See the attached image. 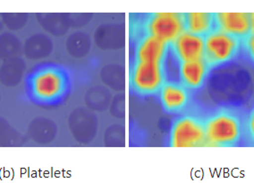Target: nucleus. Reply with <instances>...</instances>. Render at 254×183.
Instances as JSON below:
<instances>
[{
  "mask_svg": "<svg viewBox=\"0 0 254 183\" xmlns=\"http://www.w3.org/2000/svg\"><path fill=\"white\" fill-rule=\"evenodd\" d=\"M205 147H234L245 135V121L238 113L221 109L204 119Z\"/></svg>",
  "mask_w": 254,
  "mask_h": 183,
  "instance_id": "obj_1",
  "label": "nucleus"
},
{
  "mask_svg": "<svg viewBox=\"0 0 254 183\" xmlns=\"http://www.w3.org/2000/svg\"><path fill=\"white\" fill-rule=\"evenodd\" d=\"M166 81L165 62L134 61L130 71V87L141 96L158 94Z\"/></svg>",
  "mask_w": 254,
  "mask_h": 183,
  "instance_id": "obj_2",
  "label": "nucleus"
},
{
  "mask_svg": "<svg viewBox=\"0 0 254 183\" xmlns=\"http://www.w3.org/2000/svg\"><path fill=\"white\" fill-rule=\"evenodd\" d=\"M204 60L211 69L231 62L242 51V41L215 29L204 37Z\"/></svg>",
  "mask_w": 254,
  "mask_h": 183,
  "instance_id": "obj_3",
  "label": "nucleus"
},
{
  "mask_svg": "<svg viewBox=\"0 0 254 183\" xmlns=\"http://www.w3.org/2000/svg\"><path fill=\"white\" fill-rule=\"evenodd\" d=\"M173 147H205L204 119L194 114H184L173 122L169 133Z\"/></svg>",
  "mask_w": 254,
  "mask_h": 183,
  "instance_id": "obj_4",
  "label": "nucleus"
},
{
  "mask_svg": "<svg viewBox=\"0 0 254 183\" xmlns=\"http://www.w3.org/2000/svg\"><path fill=\"white\" fill-rule=\"evenodd\" d=\"M143 32L158 38L170 46L186 31L185 14L154 13L148 15L143 23Z\"/></svg>",
  "mask_w": 254,
  "mask_h": 183,
  "instance_id": "obj_5",
  "label": "nucleus"
},
{
  "mask_svg": "<svg viewBox=\"0 0 254 183\" xmlns=\"http://www.w3.org/2000/svg\"><path fill=\"white\" fill-rule=\"evenodd\" d=\"M158 95L163 110L171 114L186 111L191 101V91L179 81L167 80L160 88Z\"/></svg>",
  "mask_w": 254,
  "mask_h": 183,
  "instance_id": "obj_6",
  "label": "nucleus"
},
{
  "mask_svg": "<svg viewBox=\"0 0 254 183\" xmlns=\"http://www.w3.org/2000/svg\"><path fill=\"white\" fill-rule=\"evenodd\" d=\"M169 52L178 63L204 60V37L185 31L169 46Z\"/></svg>",
  "mask_w": 254,
  "mask_h": 183,
  "instance_id": "obj_7",
  "label": "nucleus"
},
{
  "mask_svg": "<svg viewBox=\"0 0 254 183\" xmlns=\"http://www.w3.org/2000/svg\"><path fill=\"white\" fill-rule=\"evenodd\" d=\"M211 69L204 60L178 63L179 82L190 91L199 90L204 86Z\"/></svg>",
  "mask_w": 254,
  "mask_h": 183,
  "instance_id": "obj_8",
  "label": "nucleus"
},
{
  "mask_svg": "<svg viewBox=\"0 0 254 183\" xmlns=\"http://www.w3.org/2000/svg\"><path fill=\"white\" fill-rule=\"evenodd\" d=\"M168 53V44L156 37L144 33L137 42L134 61L166 62Z\"/></svg>",
  "mask_w": 254,
  "mask_h": 183,
  "instance_id": "obj_9",
  "label": "nucleus"
},
{
  "mask_svg": "<svg viewBox=\"0 0 254 183\" xmlns=\"http://www.w3.org/2000/svg\"><path fill=\"white\" fill-rule=\"evenodd\" d=\"M216 29L243 41L251 34L249 13H216Z\"/></svg>",
  "mask_w": 254,
  "mask_h": 183,
  "instance_id": "obj_10",
  "label": "nucleus"
},
{
  "mask_svg": "<svg viewBox=\"0 0 254 183\" xmlns=\"http://www.w3.org/2000/svg\"><path fill=\"white\" fill-rule=\"evenodd\" d=\"M63 78L54 71H46L37 77L34 88L37 94L44 99L57 96L63 90Z\"/></svg>",
  "mask_w": 254,
  "mask_h": 183,
  "instance_id": "obj_11",
  "label": "nucleus"
},
{
  "mask_svg": "<svg viewBox=\"0 0 254 183\" xmlns=\"http://www.w3.org/2000/svg\"><path fill=\"white\" fill-rule=\"evenodd\" d=\"M185 23L186 31L202 37L216 29L212 13H186Z\"/></svg>",
  "mask_w": 254,
  "mask_h": 183,
  "instance_id": "obj_12",
  "label": "nucleus"
},
{
  "mask_svg": "<svg viewBox=\"0 0 254 183\" xmlns=\"http://www.w3.org/2000/svg\"><path fill=\"white\" fill-rule=\"evenodd\" d=\"M20 67L21 64H19L17 60H13V58L5 61L0 68V82L3 83L5 87L16 86L22 75Z\"/></svg>",
  "mask_w": 254,
  "mask_h": 183,
  "instance_id": "obj_13",
  "label": "nucleus"
},
{
  "mask_svg": "<svg viewBox=\"0 0 254 183\" xmlns=\"http://www.w3.org/2000/svg\"><path fill=\"white\" fill-rule=\"evenodd\" d=\"M18 41L12 34L4 33L0 35V59L9 60L17 51Z\"/></svg>",
  "mask_w": 254,
  "mask_h": 183,
  "instance_id": "obj_14",
  "label": "nucleus"
},
{
  "mask_svg": "<svg viewBox=\"0 0 254 183\" xmlns=\"http://www.w3.org/2000/svg\"><path fill=\"white\" fill-rule=\"evenodd\" d=\"M242 51L246 58L254 65V34L251 33L242 41Z\"/></svg>",
  "mask_w": 254,
  "mask_h": 183,
  "instance_id": "obj_15",
  "label": "nucleus"
},
{
  "mask_svg": "<svg viewBox=\"0 0 254 183\" xmlns=\"http://www.w3.org/2000/svg\"><path fill=\"white\" fill-rule=\"evenodd\" d=\"M246 134L250 140L254 144V108L250 111L245 120V135Z\"/></svg>",
  "mask_w": 254,
  "mask_h": 183,
  "instance_id": "obj_16",
  "label": "nucleus"
},
{
  "mask_svg": "<svg viewBox=\"0 0 254 183\" xmlns=\"http://www.w3.org/2000/svg\"><path fill=\"white\" fill-rule=\"evenodd\" d=\"M250 26H251V33L254 34V13H249Z\"/></svg>",
  "mask_w": 254,
  "mask_h": 183,
  "instance_id": "obj_17",
  "label": "nucleus"
}]
</instances>
